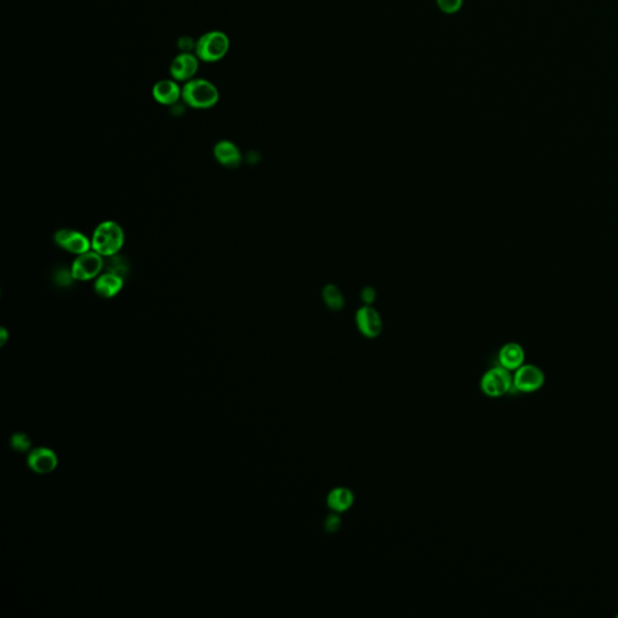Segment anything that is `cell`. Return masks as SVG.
<instances>
[{"instance_id":"cell-1","label":"cell","mask_w":618,"mask_h":618,"mask_svg":"<svg viewBox=\"0 0 618 618\" xmlns=\"http://www.w3.org/2000/svg\"><path fill=\"white\" fill-rule=\"evenodd\" d=\"M220 98V93L217 86L212 81L203 78H194L192 80L185 82L181 91V100L190 108L210 109L217 105Z\"/></svg>"},{"instance_id":"cell-2","label":"cell","mask_w":618,"mask_h":618,"mask_svg":"<svg viewBox=\"0 0 618 618\" xmlns=\"http://www.w3.org/2000/svg\"><path fill=\"white\" fill-rule=\"evenodd\" d=\"M92 251L100 255L110 257L118 255L125 243V233L115 221H104L96 227L92 236Z\"/></svg>"},{"instance_id":"cell-3","label":"cell","mask_w":618,"mask_h":618,"mask_svg":"<svg viewBox=\"0 0 618 618\" xmlns=\"http://www.w3.org/2000/svg\"><path fill=\"white\" fill-rule=\"evenodd\" d=\"M230 50V39L221 30H210L199 37L194 44V53L204 63H217L225 58Z\"/></svg>"},{"instance_id":"cell-4","label":"cell","mask_w":618,"mask_h":618,"mask_svg":"<svg viewBox=\"0 0 618 618\" xmlns=\"http://www.w3.org/2000/svg\"><path fill=\"white\" fill-rule=\"evenodd\" d=\"M514 388V376L502 366L488 370L481 379V390L486 397L499 399Z\"/></svg>"},{"instance_id":"cell-5","label":"cell","mask_w":618,"mask_h":618,"mask_svg":"<svg viewBox=\"0 0 618 618\" xmlns=\"http://www.w3.org/2000/svg\"><path fill=\"white\" fill-rule=\"evenodd\" d=\"M545 373L533 363H523L514 373V388L520 392H535L545 384Z\"/></svg>"},{"instance_id":"cell-6","label":"cell","mask_w":618,"mask_h":618,"mask_svg":"<svg viewBox=\"0 0 618 618\" xmlns=\"http://www.w3.org/2000/svg\"><path fill=\"white\" fill-rule=\"evenodd\" d=\"M103 266V256L95 251H87L81 255H78L74 260V262L71 264V277L80 282L91 280L100 273Z\"/></svg>"},{"instance_id":"cell-7","label":"cell","mask_w":618,"mask_h":618,"mask_svg":"<svg viewBox=\"0 0 618 618\" xmlns=\"http://www.w3.org/2000/svg\"><path fill=\"white\" fill-rule=\"evenodd\" d=\"M199 62L196 53L181 52L170 63V78L178 82L192 80L199 71Z\"/></svg>"},{"instance_id":"cell-8","label":"cell","mask_w":618,"mask_h":618,"mask_svg":"<svg viewBox=\"0 0 618 618\" xmlns=\"http://www.w3.org/2000/svg\"><path fill=\"white\" fill-rule=\"evenodd\" d=\"M355 322L361 335L367 338H376L382 334V316L371 305L360 307L355 314Z\"/></svg>"},{"instance_id":"cell-9","label":"cell","mask_w":618,"mask_h":618,"mask_svg":"<svg viewBox=\"0 0 618 618\" xmlns=\"http://www.w3.org/2000/svg\"><path fill=\"white\" fill-rule=\"evenodd\" d=\"M55 242L57 246H61L62 249L69 251L71 254L75 255H81L84 253L91 251L92 243L89 241V238L82 235L81 232L73 231V230H60L55 235Z\"/></svg>"},{"instance_id":"cell-10","label":"cell","mask_w":618,"mask_h":618,"mask_svg":"<svg viewBox=\"0 0 618 618\" xmlns=\"http://www.w3.org/2000/svg\"><path fill=\"white\" fill-rule=\"evenodd\" d=\"M179 82L174 79H162L152 87V97L161 105H173L181 98Z\"/></svg>"},{"instance_id":"cell-11","label":"cell","mask_w":618,"mask_h":618,"mask_svg":"<svg viewBox=\"0 0 618 618\" xmlns=\"http://www.w3.org/2000/svg\"><path fill=\"white\" fill-rule=\"evenodd\" d=\"M499 365L509 370L511 372H515L517 368L520 367L525 361V352L519 343L509 342L501 347L498 354Z\"/></svg>"},{"instance_id":"cell-12","label":"cell","mask_w":618,"mask_h":618,"mask_svg":"<svg viewBox=\"0 0 618 618\" xmlns=\"http://www.w3.org/2000/svg\"><path fill=\"white\" fill-rule=\"evenodd\" d=\"M27 463L34 472L44 475L56 469L58 459L51 449L39 448L29 454Z\"/></svg>"},{"instance_id":"cell-13","label":"cell","mask_w":618,"mask_h":618,"mask_svg":"<svg viewBox=\"0 0 618 618\" xmlns=\"http://www.w3.org/2000/svg\"><path fill=\"white\" fill-rule=\"evenodd\" d=\"M214 155L220 165L227 168H237L242 163V154L235 143L221 140L214 147Z\"/></svg>"},{"instance_id":"cell-14","label":"cell","mask_w":618,"mask_h":618,"mask_svg":"<svg viewBox=\"0 0 618 618\" xmlns=\"http://www.w3.org/2000/svg\"><path fill=\"white\" fill-rule=\"evenodd\" d=\"M123 287V278L118 274L108 272L100 275L95 283L96 293L100 298H115Z\"/></svg>"},{"instance_id":"cell-15","label":"cell","mask_w":618,"mask_h":618,"mask_svg":"<svg viewBox=\"0 0 618 618\" xmlns=\"http://www.w3.org/2000/svg\"><path fill=\"white\" fill-rule=\"evenodd\" d=\"M354 493L349 488L345 487H337L329 493L327 496V506L334 512H345L349 510L354 504Z\"/></svg>"},{"instance_id":"cell-16","label":"cell","mask_w":618,"mask_h":618,"mask_svg":"<svg viewBox=\"0 0 618 618\" xmlns=\"http://www.w3.org/2000/svg\"><path fill=\"white\" fill-rule=\"evenodd\" d=\"M322 300L325 302L326 307L330 308L331 311H338L345 307V296L335 284H327L324 287Z\"/></svg>"},{"instance_id":"cell-17","label":"cell","mask_w":618,"mask_h":618,"mask_svg":"<svg viewBox=\"0 0 618 618\" xmlns=\"http://www.w3.org/2000/svg\"><path fill=\"white\" fill-rule=\"evenodd\" d=\"M10 442H11L12 448L19 451V452H26L30 447V444H32V441L26 434H15L11 437Z\"/></svg>"},{"instance_id":"cell-18","label":"cell","mask_w":618,"mask_h":618,"mask_svg":"<svg viewBox=\"0 0 618 618\" xmlns=\"http://www.w3.org/2000/svg\"><path fill=\"white\" fill-rule=\"evenodd\" d=\"M437 4L446 14H454L462 8L463 0H437Z\"/></svg>"},{"instance_id":"cell-19","label":"cell","mask_w":618,"mask_h":618,"mask_svg":"<svg viewBox=\"0 0 618 618\" xmlns=\"http://www.w3.org/2000/svg\"><path fill=\"white\" fill-rule=\"evenodd\" d=\"M361 298H363L365 305H372L374 298H376V293L372 288H365L361 293Z\"/></svg>"},{"instance_id":"cell-20","label":"cell","mask_w":618,"mask_h":618,"mask_svg":"<svg viewBox=\"0 0 618 618\" xmlns=\"http://www.w3.org/2000/svg\"><path fill=\"white\" fill-rule=\"evenodd\" d=\"M0 335H1V337H3V340H1V345H4L5 340H6V337H8L5 329H1V334H0Z\"/></svg>"},{"instance_id":"cell-21","label":"cell","mask_w":618,"mask_h":618,"mask_svg":"<svg viewBox=\"0 0 618 618\" xmlns=\"http://www.w3.org/2000/svg\"><path fill=\"white\" fill-rule=\"evenodd\" d=\"M617 618H618V614H617Z\"/></svg>"}]
</instances>
